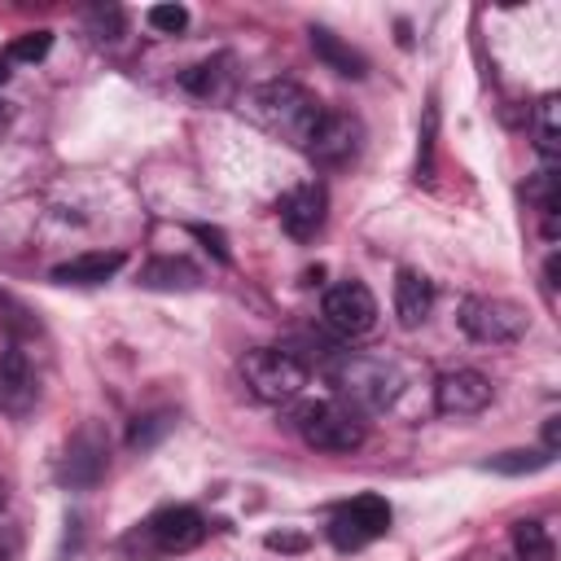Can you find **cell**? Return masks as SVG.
I'll list each match as a JSON object with an SVG mask.
<instances>
[{
    "label": "cell",
    "mask_w": 561,
    "mask_h": 561,
    "mask_svg": "<svg viewBox=\"0 0 561 561\" xmlns=\"http://www.w3.org/2000/svg\"><path fill=\"white\" fill-rule=\"evenodd\" d=\"M245 110H250V118L263 131H272L276 140H285L294 149H307V140H311V131H316V123L324 114L320 96L307 92L294 79H267V83H259L245 96Z\"/></svg>",
    "instance_id": "6da1fadb"
},
{
    "label": "cell",
    "mask_w": 561,
    "mask_h": 561,
    "mask_svg": "<svg viewBox=\"0 0 561 561\" xmlns=\"http://www.w3.org/2000/svg\"><path fill=\"white\" fill-rule=\"evenodd\" d=\"M324 381L346 408H368V412L390 408L403 390V373L390 359L355 355V351H333L324 359Z\"/></svg>",
    "instance_id": "7a4b0ae2"
},
{
    "label": "cell",
    "mask_w": 561,
    "mask_h": 561,
    "mask_svg": "<svg viewBox=\"0 0 561 561\" xmlns=\"http://www.w3.org/2000/svg\"><path fill=\"white\" fill-rule=\"evenodd\" d=\"M294 430L307 447L316 451H355L364 447L368 438V425L359 421L355 408H346L342 399H311V403H298L294 412Z\"/></svg>",
    "instance_id": "3957f363"
},
{
    "label": "cell",
    "mask_w": 561,
    "mask_h": 561,
    "mask_svg": "<svg viewBox=\"0 0 561 561\" xmlns=\"http://www.w3.org/2000/svg\"><path fill=\"white\" fill-rule=\"evenodd\" d=\"M307 377H311L307 364L289 346H259V351H250L241 359V381L263 403H289V399H298L302 386H307Z\"/></svg>",
    "instance_id": "277c9868"
},
{
    "label": "cell",
    "mask_w": 561,
    "mask_h": 561,
    "mask_svg": "<svg viewBox=\"0 0 561 561\" xmlns=\"http://www.w3.org/2000/svg\"><path fill=\"white\" fill-rule=\"evenodd\" d=\"M202 539H206L202 513L188 508V504H171V508H158V513L127 539V548L145 543L140 557H184V552H193Z\"/></svg>",
    "instance_id": "5b68a950"
},
{
    "label": "cell",
    "mask_w": 561,
    "mask_h": 561,
    "mask_svg": "<svg viewBox=\"0 0 561 561\" xmlns=\"http://www.w3.org/2000/svg\"><path fill=\"white\" fill-rule=\"evenodd\" d=\"M460 329L478 346H513L526 337V311L508 298H465L460 302Z\"/></svg>",
    "instance_id": "8992f818"
},
{
    "label": "cell",
    "mask_w": 561,
    "mask_h": 561,
    "mask_svg": "<svg viewBox=\"0 0 561 561\" xmlns=\"http://www.w3.org/2000/svg\"><path fill=\"white\" fill-rule=\"evenodd\" d=\"M320 320H324L337 337H364V333H373V324H377V298H373V289H368L364 280L346 276V280H337V285L324 289V298H320Z\"/></svg>",
    "instance_id": "52a82bcc"
},
{
    "label": "cell",
    "mask_w": 561,
    "mask_h": 561,
    "mask_svg": "<svg viewBox=\"0 0 561 561\" xmlns=\"http://www.w3.org/2000/svg\"><path fill=\"white\" fill-rule=\"evenodd\" d=\"M390 530V504L381 495H355L329 517V539L337 552H355Z\"/></svg>",
    "instance_id": "ba28073f"
},
{
    "label": "cell",
    "mask_w": 561,
    "mask_h": 561,
    "mask_svg": "<svg viewBox=\"0 0 561 561\" xmlns=\"http://www.w3.org/2000/svg\"><path fill=\"white\" fill-rule=\"evenodd\" d=\"M359 145H364V123L351 114V110H329L324 105V114H320V123H316V131H311V140H307V158L316 162V167H346L355 153H359Z\"/></svg>",
    "instance_id": "9c48e42d"
},
{
    "label": "cell",
    "mask_w": 561,
    "mask_h": 561,
    "mask_svg": "<svg viewBox=\"0 0 561 561\" xmlns=\"http://www.w3.org/2000/svg\"><path fill=\"white\" fill-rule=\"evenodd\" d=\"M105 469H110V438H105V430L96 421H88V425H79L70 434L57 478L66 486H79L83 491V486H96L105 478Z\"/></svg>",
    "instance_id": "30bf717a"
},
{
    "label": "cell",
    "mask_w": 561,
    "mask_h": 561,
    "mask_svg": "<svg viewBox=\"0 0 561 561\" xmlns=\"http://www.w3.org/2000/svg\"><path fill=\"white\" fill-rule=\"evenodd\" d=\"M491 403V381L478 368H451L434 386V408L443 416H478Z\"/></svg>",
    "instance_id": "8fae6325"
},
{
    "label": "cell",
    "mask_w": 561,
    "mask_h": 561,
    "mask_svg": "<svg viewBox=\"0 0 561 561\" xmlns=\"http://www.w3.org/2000/svg\"><path fill=\"white\" fill-rule=\"evenodd\" d=\"M324 210H329L324 184H294V188L276 202L280 228H285L294 241H311V237L324 228Z\"/></svg>",
    "instance_id": "7c38bea8"
},
{
    "label": "cell",
    "mask_w": 561,
    "mask_h": 561,
    "mask_svg": "<svg viewBox=\"0 0 561 561\" xmlns=\"http://www.w3.org/2000/svg\"><path fill=\"white\" fill-rule=\"evenodd\" d=\"M35 399H39V377H35L31 359L18 346H9L0 355V412L22 421L35 408Z\"/></svg>",
    "instance_id": "4fadbf2b"
},
{
    "label": "cell",
    "mask_w": 561,
    "mask_h": 561,
    "mask_svg": "<svg viewBox=\"0 0 561 561\" xmlns=\"http://www.w3.org/2000/svg\"><path fill=\"white\" fill-rule=\"evenodd\" d=\"M127 254L123 250H88V254H75L66 263L53 267V280L57 285H105L114 272H123Z\"/></svg>",
    "instance_id": "5bb4252c"
},
{
    "label": "cell",
    "mask_w": 561,
    "mask_h": 561,
    "mask_svg": "<svg viewBox=\"0 0 561 561\" xmlns=\"http://www.w3.org/2000/svg\"><path fill=\"white\" fill-rule=\"evenodd\" d=\"M430 307H434V285H430V276L416 272V267H399V272H394V316H399V324H403V329L425 324Z\"/></svg>",
    "instance_id": "9a60e30c"
},
{
    "label": "cell",
    "mask_w": 561,
    "mask_h": 561,
    "mask_svg": "<svg viewBox=\"0 0 561 561\" xmlns=\"http://www.w3.org/2000/svg\"><path fill=\"white\" fill-rule=\"evenodd\" d=\"M307 39H311L316 57H320L329 70H337V75H346V79H364V75H368V57H364L359 48H351L337 31H329V26H311Z\"/></svg>",
    "instance_id": "2e32d148"
},
{
    "label": "cell",
    "mask_w": 561,
    "mask_h": 561,
    "mask_svg": "<svg viewBox=\"0 0 561 561\" xmlns=\"http://www.w3.org/2000/svg\"><path fill=\"white\" fill-rule=\"evenodd\" d=\"M232 57L228 53H219V57H210V61H197V66H188L184 75H180V88L184 92H193L197 101H224L228 92H232Z\"/></svg>",
    "instance_id": "e0dca14e"
},
{
    "label": "cell",
    "mask_w": 561,
    "mask_h": 561,
    "mask_svg": "<svg viewBox=\"0 0 561 561\" xmlns=\"http://www.w3.org/2000/svg\"><path fill=\"white\" fill-rule=\"evenodd\" d=\"M140 285L145 289H197L202 272L188 259H149L140 267Z\"/></svg>",
    "instance_id": "ac0fdd59"
},
{
    "label": "cell",
    "mask_w": 561,
    "mask_h": 561,
    "mask_svg": "<svg viewBox=\"0 0 561 561\" xmlns=\"http://www.w3.org/2000/svg\"><path fill=\"white\" fill-rule=\"evenodd\" d=\"M557 114H561L557 92L539 96V105H535V145H539V153H543V167H552V158H557V149H561V127H557Z\"/></svg>",
    "instance_id": "d6986e66"
},
{
    "label": "cell",
    "mask_w": 561,
    "mask_h": 561,
    "mask_svg": "<svg viewBox=\"0 0 561 561\" xmlns=\"http://www.w3.org/2000/svg\"><path fill=\"white\" fill-rule=\"evenodd\" d=\"M513 548H517V561H552V539H548L543 522H517Z\"/></svg>",
    "instance_id": "ffe728a7"
},
{
    "label": "cell",
    "mask_w": 561,
    "mask_h": 561,
    "mask_svg": "<svg viewBox=\"0 0 561 561\" xmlns=\"http://www.w3.org/2000/svg\"><path fill=\"white\" fill-rule=\"evenodd\" d=\"M543 465H552V451H543V447L539 451H500L486 460V469H495V473H535Z\"/></svg>",
    "instance_id": "44dd1931"
},
{
    "label": "cell",
    "mask_w": 561,
    "mask_h": 561,
    "mask_svg": "<svg viewBox=\"0 0 561 561\" xmlns=\"http://www.w3.org/2000/svg\"><path fill=\"white\" fill-rule=\"evenodd\" d=\"M434 145H438V105H425V127H421V145H416V180L434 175Z\"/></svg>",
    "instance_id": "7402d4cb"
},
{
    "label": "cell",
    "mask_w": 561,
    "mask_h": 561,
    "mask_svg": "<svg viewBox=\"0 0 561 561\" xmlns=\"http://www.w3.org/2000/svg\"><path fill=\"white\" fill-rule=\"evenodd\" d=\"M53 48V31H26L4 48V61H44Z\"/></svg>",
    "instance_id": "603a6c76"
},
{
    "label": "cell",
    "mask_w": 561,
    "mask_h": 561,
    "mask_svg": "<svg viewBox=\"0 0 561 561\" xmlns=\"http://www.w3.org/2000/svg\"><path fill=\"white\" fill-rule=\"evenodd\" d=\"M145 22H149L153 31H162V35H180V31L188 26V9H184V4H153V9L145 13Z\"/></svg>",
    "instance_id": "cb8c5ba5"
},
{
    "label": "cell",
    "mask_w": 561,
    "mask_h": 561,
    "mask_svg": "<svg viewBox=\"0 0 561 561\" xmlns=\"http://www.w3.org/2000/svg\"><path fill=\"white\" fill-rule=\"evenodd\" d=\"M171 430V412H153V416H136V425H131V434H127V443L131 447H149V443H158L162 434Z\"/></svg>",
    "instance_id": "d4e9b609"
},
{
    "label": "cell",
    "mask_w": 561,
    "mask_h": 561,
    "mask_svg": "<svg viewBox=\"0 0 561 561\" xmlns=\"http://www.w3.org/2000/svg\"><path fill=\"white\" fill-rule=\"evenodd\" d=\"M88 22H92V31H96V39H118L123 35V13L114 9V4H96L92 13H88Z\"/></svg>",
    "instance_id": "484cf974"
},
{
    "label": "cell",
    "mask_w": 561,
    "mask_h": 561,
    "mask_svg": "<svg viewBox=\"0 0 561 561\" xmlns=\"http://www.w3.org/2000/svg\"><path fill=\"white\" fill-rule=\"evenodd\" d=\"M188 232H193L197 241H206V250H210V254H215L219 263H228V237H224L219 228H206V224H193Z\"/></svg>",
    "instance_id": "4316f807"
},
{
    "label": "cell",
    "mask_w": 561,
    "mask_h": 561,
    "mask_svg": "<svg viewBox=\"0 0 561 561\" xmlns=\"http://www.w3.org/2000/svg\"><path fill=\"white\" fill-rule=\"evenodd\" d=\"M272 552H302L307 548V535H267L263 539Z\"/></svg>",
    "instance_id": "83f0119b"
},
{
    "label": "cell",
    "mask_w": 561,
    "mask_h": 561,
    "mask_svg": "<svg viewBox=\"0 0 561 561\" xmlns=\"http://www.w3.org/2000/svg\"><path fill=\"white\" fill-rule=\"evenodd\" d=\"M557 443H561V416H548V425H543V451H557Z\"/></svg>",
    "instance_id": "f1b7e54d"
},
{
    "label": "cell",
    "mask_w": 561,
    "mask_h": 561,
    "mask_svg": "<svg viewBox=\"0 0 561 561\" xmlns=\"http://www.w3.org/2000/svg\"><path fill=\"white\" fill-rule=\"evenodd\" d=\"M9 123H13V105H9V101H4V96H0V131H4V127H9Z\"/></svg>",
    "instance_id": "f546056e"
},
{
    "label": "cell",
    "mask_w": 561,
    "mask_h": 561,
    "mask_svg": "<svg viewBox=\"0 0 561 561\" xmlns=\"http://www.w3.org/2000/svg\"><path fill=\"white\" fill-rule=\"evenodd\" d=\"M543 276H548V289H557V254L548 259V267H543Z\"/></svg>",
    "instance_id": "4dcf8cb0"
},
{
    "label": "cell",
    "mask_w": 561,
    "mask_h": 561,
    "mask_svg": "<svg viewBox=\"0 0 561 561\" xmlns=\"http://www.w3.org/2000/svg\"><path fill=\"white\" fill-rule=\"evenodd\" d=\"M13 548H18V539H13L9 548H0V561H13Z\"/></svg>",
    "instance_id": "1f68e13d"
},
{
    "label": "cell",
    "mask_w": 561,
    "mask_h": 561,
    "mask_svg": "<svg viewBox=\"0 0 561 561\" xmlns=\"http://www.w3.org/2000/svg\"><path fill=\"white\" fill-rule=\"evenodd\" d=\"M4 79H9V61L0 57V83H4Z\"/></svg>",
    "instance_id": "d6a6232c"
},
{
    "label": "cell",
    "mask_w": 561,
    "mask_h": 561,
    "mask_svg": "<svg viewBox=\"0 0 561 561\" xmlns=\"http://www.w3.org/2000/svg\"><path fill=\"white\" fill-rule=\"evenodd\" d=\"M0 508H4V482H0Z\"/></svg>",
    "instance_id": "836d02e7"
}]
</instances>
